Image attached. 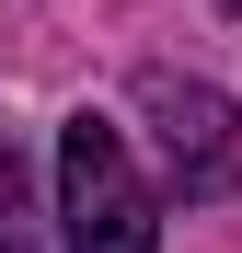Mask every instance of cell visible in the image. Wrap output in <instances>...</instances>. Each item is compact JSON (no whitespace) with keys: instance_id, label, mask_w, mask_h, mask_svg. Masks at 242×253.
<instances>
[{"instance_id":"277c9868","label":"cell","mask_w":242,"mask_h":253,"mask_svg":"<svg viewBox=\"0 0 242 253\" xmlns=\"http://www.w3.org/2000/svg\"><path fill=\"white\" fill-rule=\"evenodd\" d=\"M219 12H231V23H242V0H219Z\"/></svg>"},{"instance_id":"6da1fadb","label":"cell","mask_w":242,"mask_h":253,"mask_svg":"<svg viewBox=\"0 0 242 253\" xmlns=\"http://www.w3.org/2000/svg\"><path fill=\"white\" fill-rule=\"evenodd\" d=\"M58 253H161V207L127 161V126L81 104L58 126Z\"/></svg>"},{"instance_id":"7a4b0ae2","label":"cell","mask_w":242,"mask_h":253,"mask_svg":"<svg viewBox=\"0 0 242 253\" xmlns=\"http://www.w3.org/2000/svg\"><path fill=\"white\" fill-rule=\"evenodd\" d=\"M139 115H150V138H161V161H173L185 196L231 184V138H242L231 92H208V81H185V69H139Z\"/></svg>"},{"instance_id":"3957f363","label":"cell","mask_w":242,"mask_h":253,"mask_svg":"<svg viewBox=\"0 0 242 253\" xmlns=\"http://www.w3.org/2000/svg\"><path fill=\"white\" fill-rule=\"evenodd\" d=\"M0 253H35V230H23V173H12V150H0Z\"/></svg>"}]
</instances>
